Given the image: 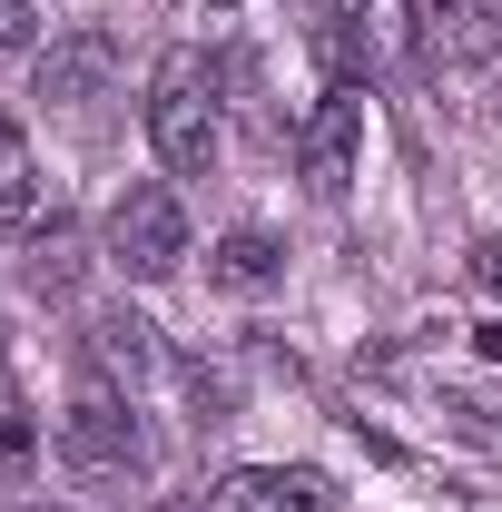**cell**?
I'll use <instances>...</instances> for the list:
<instances>
[{"label":"cell","instance_id":"cell-12","mask_svg":"<svg viewBox=\"0 0 502 512\" xmlns=\"http://www.w3.org/2000/svg\"><path fill=\"white\" fill-rule=\"evenodd\" d=\"M30 453H40V424H30V404L0 384V473H30Z\"/></svg>","mask_w":502,"mask_h":512},{"label":"cell","instance_id":"cell-15","mask_svg":"<svg viewBox=\"0 0 502 512\" xmlns=\"http://www.w3.org/2000/svg\"><path fill=\"white\" fill-rule=\"evenodd\" d=\"M158 512H178V503H158Z\"/></svg>","mask_w":502,"mask_h":512},{"label":"cell","instance_id":"cell-2","mask_svg":"<svg viewBox=\"0 0 502 512\" xmlns=\"http://www.w3.org/2000/svg\"><path fill=\"white\" fill-rule=\"evenodd\" d=\"M109 266L128 286H168L188 266V207L168 178H128L119 207H109Z\"/></svg>","mask_w":502,"mask_h":512},{"label":"cell","instance_id":"cell-1","mask_svg":"<svg viewBox=\"0 0 502 512\" xmlns=\"http://www.w3.org/2000/svg\"><path fill=\"white\" fill-rule=\"evenodd\" d=\"M148 138H158V158H168V178H207L217 168V69L207 50H158L148 69Z\"/></svg>","mask_w":502,"mask_h":512},{"label":"cell","instance_id":"cell-10","mask_svg":"<svg viewBox=\"0 0 502 512\" xmlns=\"http://www.w3.org/2000/svg\"><path fill=\"white\" fill-rule=\"evenodd\" d=\"M89 355H99L109 375L148 384V375H158V325H148V316H128V306H109V316H89Z\"/></svg>","mask_w":502,"mask_h":512},{"label":"cell","instance_id":"cell-3","mask_svg":"<svg viewBox=\"0 0 502 512\" xmlns=\"http://www.w3.org/2000/svg\"><path fill=\"white\" fill-rule=\"evenodd\" d=\"M60 463L79 483H138V473H148V444H138V414H128L119 384H79V394H69Z\"/></svg>","mask_w":502,"mask_h":512},{"label":"cell","instance_id":"cell-8","mask_svg":"<svg viewBox=\"0 0 502 512\" xmlns=\"http://www.w3.org/2000/svg\"><path fill=\"white\" fill-rule=\"evenodd\" d=\"M40 217H50V178H40L20 119H0V227L10 237H40Z\"/></svg>","mask_w":502,"mask_h":512},{"label":"cell","instance_id":"cell-4","mask_svg":"<svg viewBox=\"0 0 502 512\" xmlns=\"http://www.w3.org/2000/svg\"><path fill=\"white\" fill-rule=\"evenodd\" d=\"M355 158H365V99H355V89H325L306 109V128H296V168H306L315 197H345Z\"/></svg>","mask_w":502,"mask_h":512},{"label":"cell","instance_id":"cell-7","mask_svg":"<svg viewBox=\"0 0 502 512\" xmlns=\"http://www.w3.org/2000/svg\"><path fill=\"white\" fill-rule=\"evenodd\" d=\"M207 512H335L325 493V473H286V463H247V473H227Z\"/></svg>","mask_w":502,"mask_h":512},{"label":"cell","instance_id":"cell-11","mask_svg":"<svg viewBox=\"0 0 502 512\" xmlns=\"http://www.w3.org/2000/svg\"><path fill=\"white\" fill-rule=\"evenodd\" d=\"M69 276H79V237L50 217V237H30V286L40 296H69Z\"/></svg>","mask_w":502,"mask_h":512},{"label":"cell","instance_id":"cell-5","mask_svg":"<svg viewBox=\"0 0 502 512\" xmlns=\"http://www.w3.org/2000/svg\"><path fill=\"white\" fill-rule=\"evenodd\" d=\"M109 69H119V40H109L99 20H79V30H60V40L40 50V89H30V99H50V109H89V99L109 89Z\"/></svg>","mask_w":502,"mask_h":512},{"label":"cell","instance_id":"cell-6","mask_svg":"<svg viewBox=\"0 0 502 512\" xmlns=\"http://www.w3.org/2000/svg\"><path fill=\"white\" fill-rule=\"evenodd\" d=\"M502 50V0H424V60L434 69H483Z\"/></svg>","mask_w":502,"mask_h":512},{"label":"cell","instance_id":"cell-9","mask_svg":"<svg viewBox=\"0 0 502 512\" xmlns=\"http://www.w3.org/2000/svg\"><path fill=\"white\" fill-rule=\"evenodd\" d=\"M207 276H217V286H237V296H266V286L286 276V256H276L266 227H227V237L207 247Z\"/></svg>","mask_w":502,"mask_h":512},{"label":"cell","instance_id":"cell-13","mask_svg":"<svg viewBox=\"0 0 502 512\" xmlns=\"http://www.w3.org/2000/svg\"><path fill=\"white\" fill-rule=\"evenodd\" d=\"M40 40V20H30V0H0V60H20Z\"/></svg>","mask_w":502,"mask_h":512},{"label":"cell","instance_id":"cell-14","mask_svg":"<svg viewBox=\"0 0 502 512\" xmlns=\"http://www.w3.org/2000/svg\"><path fill=\"white\" fill-rule=\"evenodd\" d=\"M473 276H483V286L502 296V247H473Z\"/></svg>","mask_w":502,"mask_h":512}]
</instances>
